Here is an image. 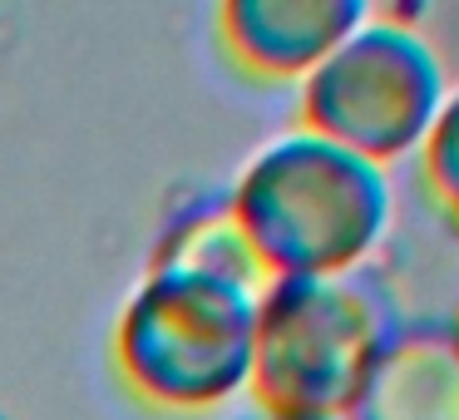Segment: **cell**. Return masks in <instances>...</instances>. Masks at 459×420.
I'll return each mask as SVG.
<instances>
[{"instance_id": "7a4b0ae2", "label": "cell", "mask_w": 459, "mask_h": 420, "mask_svg": "<svg viewBox=\"0 0 459 420\" xmlns=\"http://www.w3.org/2000/svg\"><path fill=\"white\" fill-rule=\"evenodd\" d=\"M400 321L395 297L366 267L267 282L247 390L272 420H341Z\"/></svg>"}, {"instance_id": "6da1fadb", "label": "cell", "mask_w": 459, "mask_h": 420, "mask_svg": "<svg viewBox=\"0 0 459 420\" xmlns=\"http://www.w3.org/2000/svg\"><path fill=\"white\" fill-rule=\"evenodd\" d=\"M267 282L360 272L390 228L385 169L311 134L272 139L228 193Z\"/></svg>"}, {"instance_id": "9c48e42d", "label": "cell", "mask_w": 459, "mask_h": 420, "mask_svg": "<svg viewBox=\"0 0 459 420\" xmlns=\"http://www.w3.org/2000/svg\"><path fill=\"white\" fill-rule=\"evenodd\" d=\"M449 331H455V341H459V311H455V317H449Z\"/></svg>"}, {"instance_id": "ba28073f", "label": "cell", "mask_w": 459, "mask_h": 420, "mask_svg": "<svg viewBox=\"0 0 459 420\" xmlns=\"http://www.w3.org/2000/svg\"><path fill=\"white\" fill-rule=\"evenodd\" d=\"M420 169H425V188L459 228V84H445V100L420 139Z\"/></svg>"}, {"instance_id": "277c9868", "label": "cell", "mask_w": 459, "mask_h": 420, "mask_svg": "<svg viewBox=\"0 0 459 420\" xmlns=\"http://www.w3.org/2000/svg\"><path fill=\"white\" fill-rule=\"evenodd\" d=\"M445 100V70L410 25L366 15L301 80V134L385 169L420 149Z\"/></svg>"}, {"instance_id": "8992f818", "label": "cell", "mask_w": 459, "mask_h": 420, "mask_svg": "<svg viewBox=\"0 0 459 420\" xmlns=\"http://www.w3.org/2000/svg\"><path fill=\"white\" fill-rule=\"evenodd\" d=\"M341 420H459V341L449 321H400Z\"/></svg>"}, {"instance_id": "52a82bcc", "label": "cell", "mask_w": 459, "mask_h": 420, "mask_svg": "<svg viewBox=\"0 0 459 420\" xmlns=\"http://www.w3.org/2000/svg\"><path fill=\"white\" fill-rule=\"evenodd\" d=\"M149 267L198 272V277H218V282H232V287H247V292L267 287V272H262V262H257V252H252L242 223L232 218L228 193L183 208L178 218L169 223V232L159 238Z\"/></svg>"}, {"instance_id": "5b68a950", "label": "cell", "mask_w": 459, "mask_h": 420, "mask_svg": "<svg viewBox=\"0 0 459 420\" xmlns=\"http://www.w3.org/2000/svg\"><path fill=\"white\" fill-rule=\"evenodd\" d=\"M366 15L360 0H228L218 5V35L238 70L301 84Z\"/></svg>"}, {"instance_id": "3957f363", "label": "cell", "mask_w": 459, "mask_h": 420, "mask_svg": "<svg viewBox=\"0 0 459 420\" xmlns=\"http://www.w3.org/2000/svg\"><path fill=\"white\" fill-rule=\"evenodd\" d=\"M257 292L198 272H159L134 287L114 327L124 386L159 410H212L252 376Z\"/></svg>"}]
</instances>
